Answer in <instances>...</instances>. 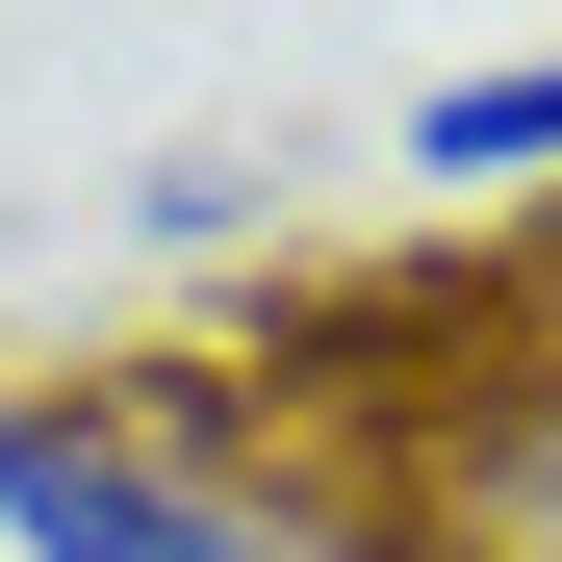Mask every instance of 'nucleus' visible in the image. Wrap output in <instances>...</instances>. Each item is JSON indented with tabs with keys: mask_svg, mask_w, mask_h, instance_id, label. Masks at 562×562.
Here are the masks:
<instances>
[{
	"mask_svg": "<svg viewBox=\"0 0 562 562\" xmlns=\"http://www.w3.org/2000/svg\"><path fill=\"white\" fill-rule=\"evenodd\" d=\"M0 562H333L256 358H0Z\"/></svg>",
	"mask_w": 562,
	"mask_h": 562,
	"instance_id": "1",
	"label": "nucleus"
},
{
	"mask_svg": "<svg viewBox=\"0 0 562 562\" xmlns=\"http://www.w3.org/2000/svg\"><path fill=\"white\" fill-rule=\"evenodd\" d=\"M307 512L333 562H562V281L435 333L409 384H307Z\"/></svg>",
	"mask_w": 562,
	"mask_h": 562,
	"instance_id": "2",
	"label": "nucleus"
},
{
	"mask_svg": "<svg viewBox=\"0 0 562 562\" xmlns=\"http://www.w3.org/2000/svg\"><path fill=\"white\" fill-rule=\"evenodd\" d=\"M409 179H562V52L435 77V103H409Z\"/></svg>",
	"mask_w": 562,
	"mask_h": 562,
	"instance_id": "3",
	"label": "nucleus"
}]
</instances>
